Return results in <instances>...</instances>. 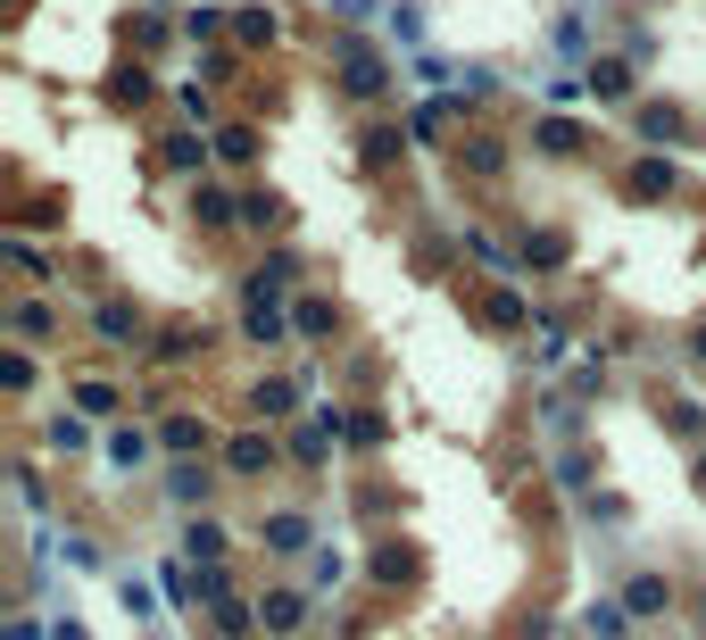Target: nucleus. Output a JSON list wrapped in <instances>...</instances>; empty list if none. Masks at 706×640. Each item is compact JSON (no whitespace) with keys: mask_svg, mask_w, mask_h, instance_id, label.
<instances>
[{"mask_svg":"<svg viewBox=\"0 0 706 640\" xmlns=\"http://www.w3.org/2000/svg\"><path fill=\"white\" fill-rule=\"evenodd\" d=\"M42 441H51V457H84L92 450V416L84 408H51L42 416Z\"/></svg>","mask_w":706,"mask_h":640,"instance_id":"16","label":"nucleus"},{"mask_svg":"<svg viewBox=\"0 0 706 640\" xmlns=\"http://www.w3.org/2000/svg\"><path fill=\"white\" fill-rule=\"evenodd\" d=\"M624 607H632L640 624H657L673 607V583H665V574H624Z\"/></svg>","mask_w":706,"mask_h":640,"instance_id":"24","label":"nucleus"},{"mask_svg":"<svg viewBox=\"0 0 706 640\" xmlns=\"http://www.w3.org/2000/svg\"><path fill=\"white\" fill-rule=\"evenodd\" d=\"M150 433H158V457H208V450H224L217 424H208L200 408H167L158 424H150Z\"/></svg>","mask_w":706,"mask_h":640,"instance_id":"3","label":"nucleus"},{"mask_svg":"<svg viewBox=\"0 0 706 640\" xmlns=\"http://www.w3.org/2000/svg\"><path fill=\"white\" fill-rule=\"evenodd\" d=\"M217 466H224V474H242V483H266V474L283 466V441H266V433H250V424H242V433H224Z\"/></svg>","mask_w":706,"mask_h":640,"instance_id":"5","label":"nucleus"},{"mask_svg":"<svg viewBox=\"0 0 706 640\" xmlns=\"http://www.w3.org/2000/svg\"><path fill=\"white\" fill-rule=\"evenodd\" d=\"M9 391H18V399L34 391V350H18V358H9Z\"/></svg>","mask_w":706,"mask_h":640,"instance_id":"46","label":"nucleus"},{"mask_svg":"<svg viewBox=\"0 0 706 640\" xmlns=\"http://www.w3.org/2000/svg\"><path fill=\"white\" fill-rule=\"evenodd\" d=\"M167 499L184 516H200L208 508V466H184V457H175V466H167Z\"/></svg>","mask_w":706,"mask_h":640,"instance_id":"29","label":"nucleus"},{"mask_svg":"<svg viewBox=\"0 0 706 640\" xmlns=\"http://www.w3.org/2000/svg\"><path fill=\"white\" fill-rule=\"evenodd\" d=\"M565 258H574V242H565L558 225H532V233H516V266H532V275H565Z\"/></svg>","mask_w":706,"mask_h":640,"instance_id":"12","label":"nucleus"},{"mask_svg":"<svg viewBox=\"0 0 706 640\" xmlns=\"http://www.w3.org/2000/svg\"><path fill=\"white\" fill-rule=\"evenodd\" d=\"M357 158H366L374 175H390L399 158H408V125H366V142H357Z\"/></svg>","mask_w":706,"mask_h":640,"instance_id":"26","label":"nucleus"},{"mask_svg":"<svg viewBox=\"0 0 706 640\" xmlns=\"http://www.w3.org/2000/svg\"><path fill=\"white\" fill-rule=\"evenodd\" d=\"M191 350H200V324H158V333L142 341V366H175V358H191Z\"/></svg>","mask_w":706,"mask_h":640,"instance_id":"22","label":"nucleus"},{"mask_svg":"<svg viewBox=\"0 0 706 640\" xmlns=\"http://www.w3.org/2000/svg\"><path fill=\"white\" fill-rule=\"evenodd\" d=\"M449 133H457V109H449V100H416L408 109V142L416 151H441Z\"/></svg>","mask_w":706,"mask_h":640,"instance_id":"21","label":"nucleus"},{"mask_svg":"<svg viewBox=\"0 0 706 640\" xmlns=\"http://www.w3.org/2000/svg\"><path fill=\"white\" fill-rule=\"evenodd\" d=\"M233 42H242V51H275V42H283V18L266 9V0H242V9H233Z\"/></svg>","mask_w":706,"mask_h":640,"instance_id":"20","label":"nucleus"},{"mask_svg":"<svg viewBox=\"0 0 706 640\" xmlns=\"http://www.w3.org/2000/svg\"><path fill=\"white\" fill-rule=\"evenodd\" d=\"M549 34H558V58H565V67H591V58H598V25H591V18H558Z\"/></svg>","mask_w":706,"mask_h":640,"instance_id":"27","label":"nucleus"},{"mask_svg":"<svg viewBox=\"0 0 706 640\" xmlns=\"http://www.w3.org/2000/svg\"><path fill=\"white\" fill-rule=\"evenodd\" d=\"M624 191H632V200H673V191H682V167H673V151H640V158H632V175H624Z\"/></svg>","mask_w":706,"mask_h":640,"instance_id":"11","label":"nucleus"},{"mask_svg":"<svg viewBox=\"0 0 706 640\" xmlns=\"http://www.w3.org/2000/svg\"><path fill=\"white\" fill-rule=\"evenodd\" d=\"M184 208H191V225H200V233H233V225H242V191H224V184H191Z\"/></svg>","mask_w":706,"mask_h":640,"instance_id":"9","label":"nucleus"},{"mask_svg":"<svg viewBox=\"0 0 706 640\" xmlns=\"http://www.w3.org/2000/svg\"><path fill=\"white\" fill-rule=\"evenodd\" d=\"M690 483H698V490H706V450H698V457H690Z\"/></svg>","mask_w":706,"mask_h":640,"instance_id":"50","label":"nucleus"},{"mask_svg":"<svg viewBox=\"0 0 706 640\" xmlns=\"http://www.w3.org/2000/svg\"><path fill=\"white\" fill-rule=\"evenodd\" d=\"M9 333H18V350H34V341H58V308L42 300V291H25V300L9 308Z\"/></svg>","mask_w":706,"mask_h":640,"instance_id":"18","label":"nucleus"},{"mask_svg":"<svg viewBox=\"0 0 706 640\" xmlns=\"http://www.w3.org/2000/svg\"><path fill=\"white\" fill-rule=\"evenodd\" d=\"M632 133H640V142H657V151H673V142L690 133V117L665 109V100H649V109H632Z\"/></svg>","mask_w":706,"mask_h":640,"instance_id":"23","label":"nucleus"},{"mask_svg":"<svg viewBox=\"0 0 706 640\" xmlns=\"http://www.w3.org/2000/svg\"><path fill=\"white\" fill-rule=\"evenodd\" d=\"M299 624H308V591H258V632L291 640Z\"/></svg>","mask_w":706,"mask_h":640,"instance_id":"17","label":"nucleus"},{"mask_svg":"<svg viewBox=\"0 0 706 640\" xmlns=\"http://www.w3.org/2000/svg\"><path fill=\"white\" fill-rule=\"evenodd\" d=\"M374 583H390V591H408L416 583V549L408 541H390V549H374V565H366Z\"/></svg>","mask_w":706,"mask_h":640,"instance_id":"34","label":"nucleus"},{"mask_svg":"<svg viewBox=\"0 0 706 640\" xmlns=\"http://www.w3.org/2000/svg\"><path fill=\"white\" fill-rule=\"evenodd\" d=\"M184 549L208 565V574H217V565L233 558V532H224V525H208V516H184Z\"/></svg>","mask_w":706,"mask_h":640,"instance_id":"25","label":"nucleus"},{"mask_svg":"<svg viewBox=\"0 0 706 640\" xmlns=\"http://www.w3.org/2000/svg\"><path fill=\"white\" fill-rule=\"evenodd\" d=\"M457 250H465L474 266H507V275H516V242H499L490 225H465V233H457Z\"/></svg>","mask_w":706,"mask_h":640,"instance_id":"28","label":"nucleus"},{"mask_svg":"<svg viewBox=\"0 0 706 640\" xmlns=\"http://www.w3.org/2000/svg\"><path fill=\"white\" fill-rule=\"evenodd\" d=\"M416 76H424V84H457V67H449L441 51H416Z\"/></svg>","mask_w":706,"mask_h":640,"instance_id":"45","label":"nucleus"},{"mask_svg":"<svg viewBox=\"0 0 706 640\" xmlns=\"http://www.w3.org/2000/svg\"><path fill=\"white\" fill-rule=\"evenodd\" d=\"M224 34H233L224 9H208V0H200V9H184V42H200V51H208V42H224Z\"/></svg>","mask_w":706,"mask_h":640,"instance_id":"39","label":"nucleus"},{"mask_svg":"<svg viewBox=\"0 0 706 640\" xmlns=\"http://www.w3.org/2000/svg\"><path fill=\"white\" fill-rule=\"evenodd\" d=\"M632 84H640V58H591L582 67V92H598L607 109H632Z\"/></svg>","mask_w":706,"mask_h":640,"instance_id":"10","label":"nucleus"},{"mask_svg":"<svg viewBox=\"0 0 706 640\" xmlns=\"http://www.w3.org/2000/svg\"><path fill=\"white\" fill-rule=\"evenodd\" d=\"M258 549H266V558H317V516H308V508H275L258 525Z\"/></svg>","mask_w":706,"mask_h":640,"instance_id":"6","label":"nucleus"},{"mask_svg":"<svg viewBox=\"0 0 706 640\" xmlns=\"http://www.w3.org/2000/svg\"><path fill=\"white\" fill-rule=\"evenodd\" d=\"M698 624H706V591H698Z\"/></svg>","mask_w":706,"mask_h":640,"instance_id":"51","label":"nucleus"},{"mask_svg":"<svg viewBox=\"0 0 706 640\" xmlns=\"http://www.w3.org/2000/svg\"><path fill=\"white\" fill-rule=\"evenodd\" d=\"M208 158H217V133H184L175 125L167 142H158V175H175V184H208Z\"/></svg>","mask_w":706,"mask_h":640,"instance_id":"4","label":"nucleus"},{"mask_svg":"<svg viewBox=\"0 0 706 640\" xmlns=\"http://www.w3.org/2000/svg\"><path fill=\"white\" fill-rule=\"evenodd\" d=\"M117 34H125V42H133V51H158V42H167V34H175V25H167V18H158V9H125V25H117Z\"/></svg>","mask_w":706,"mask_h":640,"instance_id":"37","label":"nucleus"},{"mask_svg":"<svg viewBox=\"0 0 706 640\" xmlns=\"http://www.w3.org/2000/svg\"><path fill=\"white\" fill-rule=\"evenodd\" d=\"M51 640H92V632H84L75 616H58V624H51Z\"/></svg>","mask_w":706,"mask_h":640,"instance_id":"48","label":"nucleus"},{"mask_svg":"<svg viewBox=\"0 0 706 640\" xmlns=\"http://www.w3.org/2000/svg\"><path fill=\"white\" fill-rule=\"evenodd\" d=\"M483 317L499 324V333H523V317H532V300H523L516 283H499V291H483Z\"/></svg>","mask_w":706,"mask_h":640,"instance_id":"33","label":"nucleus"},{"mask_svg":"<svg viewBox=\"0 0 706 640\" xmlns=\"http://www.w3.org/2000/svg\"><path fill=\"white\" fill-rule=\"evenodd\" d=\"M457 167L474 175V184H499V175H507V142H499V133H465V142H457Z\"/></svg>","mask_w":706,"mask_h":640,"instance_id":"19","label":"nucleus"},{"mask_svg":"<svg viewBox=\"0 0 706 640\" xmlns=\"http://www.w3.org/2000/svg\"><path fill=\"white\" fill-rule=\"evenodd\" d=\"M350 450V408H333V399H324V408H308L299 416V424H283V457H291V466H333V457Z\"/></svg>","mask_w":706,"mask_h":640,"instance_id":"1","label":"nucleus"},{"mask_svg":"<svg viewBox=\"0 0 706 640\" xmlns=\"http://www.w3.org/2000/svg\"><path fill=\"white\" fill-rule=\"evenodd\" d=\"M42 632H51V624H34V616H18V624H9V640H42Z\"/></svg>","mask_w":706,"mask_h":640,"instance_id":"47","label":"nucleus"},{"mask_svg":"<svg viewBox=\"0 0 706 640\" xmlns=\"http://www.w3.org/2000/svg\"><path fill=\"white\" fill-rule=\"evenodd\" d=\"M690 366H706V324H690Z\"/></svg>","mask_w":706,"mask_h":640,"instance_id":"49","label":"nucleus"},{"mask_svg":"<svg viewBox=\"0 0 706 640\" xmlns=\"http://www.w3.org/2000/svg\"><path fill=\"white\" fill-rule=\"evenodd\" d=\"M299 391H308L299 375H258L242 399H250V416H258V424H299V416H308V408H299Z\"/></svg>","mask_w":706,"mask_h":640,"instance_id":"7","label":"nucleus"},{"mask_svg":"<svg viewBox=\"0 0 706 640\" xmlns=\"http://www.w3.org/2000/svg\"><path fill=\"white\" fill-rule=\"evenodd\" d=\"M92 333H100V341H125V350H142V341H150V317L125 300V291H100V300H92Z\"/></svg>","mask_w":706,"mask_h":640,"instance_id":"8","label":"nucleus"},{"mask_svg":"<svg viewBox=\"0 0 706 640\" xmlns=\"http://www.w3.org/2000/svg\"><path fill=\"white\" fill-rule=\"evenodd\" d=\"M217 158L233 175H250V167H258V125H217Z\"/></svg>","mask_w":706,"mask_h":640,"instance_id":"30","label":"nucleus"},{"mask_svg":"<svg viewBox=\"0 0 706 640\" xmlns=\"http://www.w3.org/2000/svg\"><path fill=\"white\" fill-rule=\"evenodd\" d=\"M150 450H158V433H142V424H109V441H100V457H109V474H142Z\"/></svg>","mask_w":706,"mask_h":640,"instance_id":"15","label":"nucleus"},{"mask_svg":"<svg viewBox=\"0 0 706 640\" xmlns=\"http://www.w3.org/2000/svg\"><path fill=\"white\" fill-rule=\"evenodd\" d=\"M242 225H266V233H283V225H291V208H283L266 184H242Z\"/></svg>","mask_w":706,"mask_h":640,"instance_id":"32","label":"nucleus"},{"mask_svg":"<svg viewBox=\"0 0 706 640\" xmlns=\"http://www.w3.org/2000/svg\"><path fill=\"white\" fill-rule=\"evenodd\" d=\"M390 441V416L383 408H350V450H383Z\"/></svg>","mask_w":706,"mask_h":640,"instance_id":"41","label":"nucleus"},{"mask_svg":"<svg viewBox=\"0 0 706 640\" xmlns=\"http://www.w3.org/2000/svg\"><path fill=\"white\" fill-rule=\"evenodd\" d=\"M532 151L540 158H591L598 142H591V125H574V117H540V125H532Z\"/></svg>","mask_w":706,"mask_h":640,"instance_id":"13","label":"nucleus"},{"mask_svg":"<svg viewBox=\"0 0 706 640\" xmlns=\"http://www.w3.org/2000/svg\"><path fill=\"white\" fill-rule=\"evenodd\" d=\"M9 266H18V275H34V283H58V258H42L25 233H9Z\"/></svg>","mask_w":706,"mask_h":640,"instance_id":"42","label":"nucleus"},{"mask_svg":"<svg viewBox=\"0 0 706 640\" xmlns=\"http://www.w3.org/2000/svg\"><path fill=\"white\" fill-rule=\"evenodd\" d=\"M390 42L424 51V9H416V0H390Z\"/></svg>","mask_w":706,"mask_h":640,"instance_id":"43","label":"nucleus"},{"mask_svg":"<svg viewBox=\"0 0 706 640\" xmlns=\"http://www.w3.org/2000/svg\"><path fill=\"white\" fill-rule=\"evenodd\" d=\"M109 100H117V109H142V100H150V67H133V58L109 67Z\"/></svg>","mask_w":706,"mask_h":640,"instance_id":"38","label":"nucleus"},{"mask_svg":"<svg viewBox=\"0 0 706 640\" xmlns=\"http://www.w3.org/2000/svg\"><path fill=\"white\" fill-rule=\"evenodd\" d=\"M75 408H84V416H117V408H125V383H109V375H75Z\"/></svg>","mask_w":706,"mask_h":640,"instance_id":"31","label":"nucleus"},{"mask_svg":"<svg viewBox=\"0 0 706 640\" xmlns=\"http://www.w3.org/2000/svg\"><path fill=\"white\" fill-rule=\"evenodd\" d=\"M167 100H175V117H191V133H200V125H208V133H217V100H208V92H200V84H175V92H167Z\"/></svg>","mask_w":706,"mask_h":640,"instance_id":"40","label":"nucleus"},{"mask_svg":"<svg viewBox=\"0 0 706 640\" xmlns=\"http://www.w3.org/2000/svg\"><path fill=\"white\" fill-rule=\"evenodd\" d=\"M333 67H341V92L366 100V109H390V58L374 34H333Z\"/></svg>","mask_w":706,"mask_h":640,"instance_id":"2","label":"nucleus"},{"mask_svg":"<svg viewBox=\"0 0 706 640\" xmlns=\"http://www.w3.org/2000/svg\"><path fill=\"white\" fill-rule=\"evenodd\" d=\"M18 508H25V516H42V508H51V499H42V474H34V457H18Z\"/></svg>","mask_w":706,"mask_h":640,"instance_id":"44","label":"nucleus"},{"mask_svg":"<svg viewBox=\"0 0 706 640\" xmlns=\"http://www.w3.org/2000/svg\"><path fill=\"white\" fill-rule=\"evenodd\" d=\"M291 333H299V341H333V333H341V308L324 300L317 283H308V291H291Z\"/></svg>","mask_w":706,"mask_h":640,"instance_id":"14","label":"nucleus"},{"mask_svg":"<svg viewBox=\"0 0 706 640\" xmlns=\"http://www.w3.org/2000/svg\"><path fill=\"white\" fill-rule=\"evenodd\" d=\"M299 583L317 591V599H333V591H341V583H350V565H341V558H333V549H317V558H299Z\"/></svg>","mask_w":706,"mask_h":640,"instance_id":"35","label":"nucleus"},{"mask_svg":"<svg viewBox=\"0 0 706 640\" xmlns=\"http://www.w3.org/2000/svg\"><path fill=\"white\" fill-rule=\"evenodd\" d=\"M624 624H632L624 599H591V607H582V632H591V640H624Z\"/></svg>","mask_w":706,"mask_h":640,"instance_id":"36","label":"nucleus"}]
</instances>
